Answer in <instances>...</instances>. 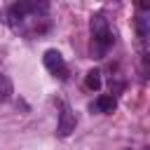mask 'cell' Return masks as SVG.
Segmentation results:
<instances>
[{
  "label": "cell",
  "instance_id": "cell-1",
  "mask_svg": "<svg viewBox=\"0 0 150 150\" xmlns=\"http://www.w3.org/2000/svg\"><path fill=\"white\" fill-rule=\"evenodd\" d=\"M91 33H94V40L101 49H105L108 45H112V33L108 28V19L103 14H94L91 16Z\"/></svg>",
  "mask_w": 150,
  "mask_h": 150
},
{
  "label": "cell",
  "instance_id": "cell-2",
  "mask_svg": "<svg viewBox=\"0 0 150 150\" xmlns=\"http://www.w3.org/2000/svg\"><path fill=\"white\" fill-rule=\"evenodd\" d=\"M45 68L54 75H63L66 73V63H63V56L56 52V49H47L45 52Z\"/></svg>",
  "mask_w": 150,
  "mask_h": 150
},
{
  "label": "cell",
  "instance_id": "cell-3",
  "mask_svg": "<svg viewBox=\"0 0 150 150\" xmlns=\"http://www.w3.org/2000/svg\"><path fill=\"white\" fill-rule=\"evenodd\" d=\"M59 136H68L70 131H75V115L68 105L61 108V115H59V127H56Z\"/></svg>",
  "mask_w": 150,
  "mask_h": 150
},
{
  "label": "cell",
  "instance_id": "cell-4",
  "mask_svg": "<svg viewBox=\"0 0 150 150\" xmlns=\"http://www.w3.org/2000/svg\"><path fill=\"white\" fill-rule=\"evenodd\" d=\"M12 94H14V89H12V80H9L5 73H0V103L9 101Z\"/></svg>",
  "mask_w": 150,
  "mask_h": 150
},
{
  "label": "cell",
  "instance_id": "cell-5",
  "mask_svg": "<svg viewBox=\"0 0 150 150\" xmlns=\"http://www.w3.org/2000/svg\"><path fill=\"white\" fill-rule=\"evenodd\" d=\"M115 108H117L115 96H98V98H96V110H101V112H112Z\"/></svg>",
  "mask_w": 150,
  "mask_h": 150
},
{
  "label": "cell",
  "instance_id": "cell-6",
  "mask_svg": "<svg viewBox=\"0 0 150 150\" xmlns=\"http://www.w3.org/2000/svg\"><path fill=\"white\" fill-rule=\"evenodd\" d=\"M84 84H87V89H91V91L101 89V73H98V70H89L87 77H84Z\"/></svg>",
  "mask_w": 150,
  "mask_h": 150
},
{
  "label": "cell",
  "instance_id": "cell-7",
  "mask_svg": "<svg viewBox=\"0 0 150 150\" xmlns=\"http://www.w3.org/2000/svg\"><path fill=\"white\" fill-rule=\"evenodd\" d=\"M136 28H138V38H145V35H148V19L138 16V19H136Z\"/></svg>",
  "mask_w": 150,
  "mask_h": 150
}]
</instances>
